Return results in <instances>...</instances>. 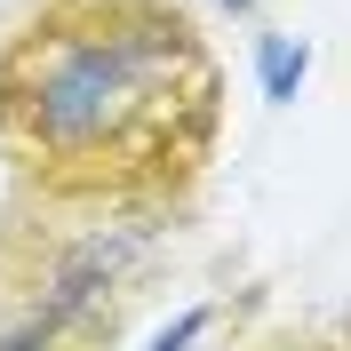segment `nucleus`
<instances>
[{
  "label": "nucleus",
  "instance_id": "7ed1b4c3",
  "mask_svg": "<svg viewBox=\"0 0 351 351\" xmlns=\"http://www.w3.org/2000/svg\"><path fill=\"white\" fill-rule=\"evenodd\" d=\"M208 319H216V311H208V304L176 311V319H168V328H160V335H152V343H144V351H192L199 335H208Z\"/></svg>",
  "mask_w": 351,
  "mask_h": 351
},
{
  "label": "nucleus",
  "instance_id": "f03ea898",
  "mask_svg": "<svg viewBox=\"0 0 351 351\" xmlns=\"http://www.w3.org/2000/svg\"><path fill=\"white\" fill-rule=\"evenodd\" d=\"M256 72H263V96H271V104H295L311 56H304V40H280V32H271V40L256 48Z\"/></svg>",
  "mask_w": 351,
  "mask_h": 351
},
{
  "label": "nucleus",
  "instance_id": "20e7f679",
  "mask_svg": "<svg viewBox=\"0 0 351 351\" xmlns=\"http://www.w3.org/2000/svg\"><path fill=\"white\" fill-rule=\"evenodd\" d=\"M223 8H263V0H223Z\"/></svg>",
  "mask_w": 351,
  "mask_h": 351
},
{
  "label": "nucleus",
  "instance_id": "f257e3e1",
  "mask_svg": "<svg viewBox=\"0 0 351 351\" xmlns=\"http://www.w3.org/2000/svg\"><path fill=\"white\" fill-rule=\"evenodd\" d=\"M216 64L152 0H56L0 56V152L56 199H128L192 176Z\"/></svg>",
  "mask_w": 351,
  "mask_h": 351
}]
</instances>
